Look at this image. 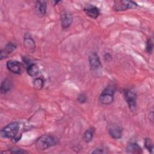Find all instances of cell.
<instances>
[{
    "label": "cell",
    "instance_id": "cell-1",
    "mask_svg": "<svg viewBox=\"0 0 154 154\" xmlns=\"http://www.w3.org/2000/svg\"><path fill=\"white\" fill-rule=\"evenodd\" d=\"M58 143V140L51 135H43L35 142V147L38 150H45Z\"/></svg>",
    "mask_w": 154,
    "mask_h": 154
},
{
    "label": "cell",
    "instance_id": "cell-2",
    "mask_svg": "<svg viewBox=\"0 0 154 154\" xmlns=\"http://www.w3.org/2000/svg\"><path fill=\"white\" fill-rule=\"evenodd\" d=\"M20 125L19 122H14L5 126L1 131V135L3 138H13L17 136L19 131Z\"/></svg>",
    "mask_w": 154,
    "mask_h": 154
},
{
    "label": "cell",
    "instance_id": "cell-3",
    "mask_svg": "<svg viewBox=\"0 0 154 154\" xmlns=\"http://www.w3.org/2000/svg\"><path fill=\"white\" fill-rule=\"evenodd\" d=\"M88 61L92 73H95V76H100V74L99 73L101 72L102 64L97 54L95 52H91L88 56Z\"/></svg>",
    "mask_w": 154,
    "mask_h": 154
},
{
    "label": "cell",
    "instance_id": "cell-4",
    "mask_svg": "<svg viewBox=\"0 0 154 154\" xmlns=\"http://www.w3.org/2000/svg\"><path fill=\"white\" fill-rule=\"evenodd\" d=\"M114 89L112 87L109 86L105 88L100 93L99 100L102 105H107L113 102L114 97Z\"/></svg>",
    "mask_w": 154,
    "mask_h": 154
},
{
    "label": "cell",
    "instance_id": "cell-5",
    "mask_svg": "<svg viewBox=\"0 0 154 154\" xmlns=\"http://www.w3.org/2000/svg\"><path fill=\"white\" fill-rule=\"evenodd\" d=\"M125 99L128 103L129 108L132 112H135L137 109V94L132 90L126 89L123 91Z\"/></svg>",
    "mask_w": 154,
    "mask_h": 154
},
{
    "label": "cell",
    "instance_id": "cell-6",
    "mask_svg": "<svg viewBox=\"0 0 154 154\" xmlns=\"http://www.w3.org/2000/svg\"><path fill=\"white\" fill-rule=\"evenodd\" d=\"M137 7H138V4L132 1H114L113 5V9L115 11H125Z\"/></svg>",
    "mask_w": 154,
    "mask_h": 154
},
{
    "label": "cell",
    "instance_id": "cell-7",
    "mask_svg": "<svg viewBox=\"0 0 154 154\" xmlns=\"http://www.w3.org/2000/svg\"><path fill=\"white\" fill-rule=\"evenodd\" d=\"M61 27L63 29L68 28L72 24L73 17L72 14L68 11H63L60 16Z\"/></svg>",
    "mask_w": 154,
    "mask_h": 154
},
{
    "label": "cell",
    "instance_id": "cell-8",
    "mask_svg": "<svg viewBox=\"0 0 154 154\" xmlns=\"http://www.w3.org/2000/svg\"><path fill=\"white\" fill-rule=\"evenodd\" d=\"M7 67L11 72L14 74H20L22 72V66L19 62L15 60H9L6 64Z\"/></svg>",
    "mask_w": 154,
    "mask_h": 154
},
{
    "label": "cell",
    "instance_id": "cell-9",
    "mask_svg": "<svg viewBox=\"0 0 154 154\" xmlns=\"http://www.w3.org/2000/svg\"><path fill=\"white\" fill-rule=\"evenodd\" d=\"M84 11L85 13L92 19H96L100 15V10L99 9L94 5L87 6L84 8Z\"/></svg>",
    "mask_w": 154,
    "mask_h": 154
},
{
    "label": "cell",
    "instance_id": "cell-10",
    "mask_svg": "<svg viewBox=\"0 0 154 154\" xmlns=\"http://www.w3.org/2000/svg\"><path fill=\"white\" fill-rule=\"evenodd\" d=\"M109 135L114 139H119L122 137V131L120 126L117 125H110L108 129Z\"/></svg>",
    "mask_w": 154,
    "mask_h": 154
},
{
    "label": "cell",
    "instance_id": "cell-11",
    "mask_svg": "<svg viewBox=\"0 0 154 154\" xmlns=\"http://www.w3.org/2000/svg\"><path fill=\"white\" fill-rule=\"evenodd\" d=\"M16 48V46L14 43L11 42L7 43L6 46L1 51V53H0L1 60L6 58L8 56V55L10 54L11 52H12Z\"/></svg>",
    "mask_w": 154,
    "mask_h": 154
},
{
    "label": "cell",
    "instance_id": "cell-12",
    "mask_svg": "<svg viewBox=\"0 0 154 154\" xmlns=\"http://www.w3.org/2000/svg\"><path fill=\"white\" fill-rule=\"evenodd\" d=\"M46 2L45 1H37L35 2V9L38 15L44 16L46 12Z\"/></svg>",
    "mask_w": 154,
    "mask_h": 154
},
{
    "label": "cell",
    "instance_id": "cell-13",
    "mask_svg": "<svg viewBox=\"0 0 154 154\" xmlns=\"http://www.w3.org/2000/svg\"><path fill=\"white\" fill-rule=\"evenodd\" d=\"M23 45L25 48L29 52H33L35 49V43L34 40L30 37L25 35L23 40Z\"/></svg>",
    "mask_w": 154,
    "mask_h": 154
},
{
    "label": "cell",
    "instance_id": "cell-14",
    "mask_svg": "<svg viewBox=\"0 0 154 154\" xmlns=\"http://www.w3.org/2000/svg\"><path fill=\"white\" fill-rule=\"evenodd\" d=\"M126 151L128 153L132 154H140L143 153L142 149L136 143H130L126 147Z\"/></svg>",
    "mask_w": 154,
    "mask_h": 154
},
{
    "label": "cell",
    "instance_id": "cell-15",
    "mask_svg": "<svg viewBox=\"0 0 154 154\" xmlns=\"http://www.w3.org/2000/svg\"><path fill=\"white\" fill-rule=\"evenodd\" d=\"M13 87L12 82L9 79H5L1 85V93L2 94H5L10 91Z\"/></svg>",
    "mask_w": 154,
    "mask_h": 154
},
{
    "label": "cell",
    "instance_id": "cell-16",
    "mask_svg": "<svg viewBox=\"0 0 154 154\" xmlns=\"http://www.w3.org/2000/svg\"><path fill=\"white\" fill-rule=\"evenodd\" d=\"M26 72L29 76L32 77L36 76L39 73V69L37 64L34 63H30L26 68Z\"/></svg>",
    "mask_w": 154,
    "mask_h": 154
},
{
    "label": "cell",
    "instance_id": "cell-17",
    "mask_svg": "<svg viewBox=\"0 0 154 154\" xmlns=\"http://www.w3.org/2000/svg\"><path fill=\"white\" fill-rule=\"evenodd\" d=\"M95 129L93 128H90L87 129L83 134V139L85 143H90L93 138Z\"/></svg>",
    "mask_w": 154,
    "mask_h": 154
},
{
    "label": "cell",
    "instance_id": "cell-18",
    "mask_svg": "<svg viewBox=\"0 0 154 154\" xmlns=\"http://www.w3.org/2000/svg\"><path fill=\"white\" fill-rule=\"evenodd\" d=\"M44 86V80L42 78H36L33 81V87L36 90H41Z\"/></svg>",
    "mask_w": 154,
    "mask_h": 154
},
{
    "label": "cell",
    "instance_id": "cell-19",
    "mask_svg": "<svg viewBox=\"0 0 154 154\" xmlns=\"http://www.w3.org/2000/svg\"><path fill=\"white\" fill-rule=\"evenodd\" d=\"M144 146L146 149L150 153H153V144L152 141L149 138H146L144 140Z\"/></svg>",
    "mask_w": 154,
    "mask_h": 154
},
{
    "label": "cell",
    "instance_id": "cell-20",
    "mask_svg": "<svg viewBox=\"0 0 154 154\" xmlns=\"http://www.w3.org/2000/svg\"><path fill=\"white\" fill-rule=\"evenodd\" d=\"M153 43L152 41V38H148V40L146 42V52L149 54H151L153 51Z\"/></svg>",
    "mask_w": 154,
    "mask_h": 154
},
{
    "label": "cell",
    "instance_id": "cell-21",
    "mask_svg": "<svg viewBox=\"0 0 154 154\" xmlns=\"http://www.w3.org/2000/svg\"><path fill=\"white\" fill-rule=\"evenodd\" d=\"M87 100V96L84 93H81L78 96L77 101L80 103H84Z\"/></svg>",
    "mask_w": 154,
    "mask_h": 154
},
{
    "label": "cell",
    "instance_id": "cell-22",
    "mask_svg": "<svg viewBox=\"0 0 154 154\" xmlns=\"http://www.w3.org/2000/svg\"><path fill=\"white\" fill-rule=\"evenodd\" d=\"M10 153H27L25 150H22V149H19V148H13L10 149V151L9 150Z\"/></svg>",
    "mask_w": 154,
    "mask_h": 154
},
{
    "label": "cell",
    "instance_id": "cell-23",
    "mask_svg": "<svg viewBox=\"0 0 154 154\" xmlns=\"http://www.w3.org/2000/svg\"><path fill=\"white\" fill-rule=\"evenodd\" d=\"M106 152L104 151V149H101V148H97L94 151H93L91 153H104Z\"/></svg>",
    "mask_w": 154,
    "mask_h": 154
},
{
    "label": "cell",
    "instance_id": "cell-24",
    "mask_svg": "<svg viewBox=\"0 0 154 154\" xmlns=\"http://www.w3.org/2000/svg\"><path fill=\"white\" fill-rule=\"evenodd\" d=\"M149 119L150 120L151 122H153V112H151L149 114Z\"/></svg>",
    "mask_w": 154,
    "mask_h": 154
}]
</instances>
